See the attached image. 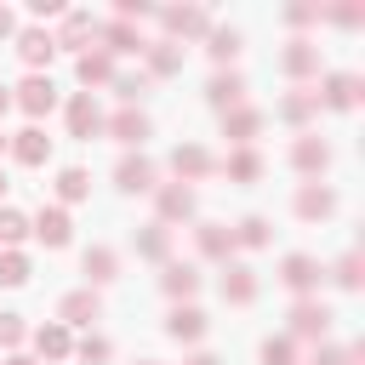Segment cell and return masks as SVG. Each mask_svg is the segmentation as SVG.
Listing matches in <instances>:
<instances>
[{"label":"cell","instance_id":"4","mask_svg":"<svg viewBox=\"0 0 365 365\" xmlns=\"http://www.w3.org/2000/svg\"><path fill=\"white\" fill-rule=\"evenodd\" d=\"M154 205H160V222L171 228V222L194 217V188H188V182H160V188H154Z\"/></svg>","mask_w":365,"mask_h":365},{"label":"cell","instance_id":"14","mask_svg":"<svg viewBox=\"0 0 365 365\" xmlns=\"http://www.w3.org/2000/svg\"><path fill=\"white\" fill-rule=\"evenodd\" d=\"M160 291H165L171 302H188V297L200 291V268H194V262H165V268H160Z\"/></svg>","mask_w":365,"mask_h":365},{"label":"cell","instance_id":"53","mask_svg":"<svg viewBox=\"0 0 365 365\" xmlns=\"http://www.w3.org/2000/svg\"><path fill=\"white\" fill-rule=\"evenodd\" d=\"M0 148H6V137H0Z\"/></svg>","mask_w":365,"mask_h":365},{"label":"cell","instance_id":"10","mask_svg":"<svg viewBox=\"0 0 365 365\" xmlns=\"http://www.w3.org/2000/svg\"><path fill=\"white\" fill-rule=\"evenodd\" d=\"M29 234H34V240H46V245L57 251V245H68L74 222H68V211H63V205H40V217L29 222Z\"/></svg>","mask_w":365,"mask_h":365},{"label":"cell","instance_id":"12","mask_svg":"<svg viewBox=\"0 0 365 365\" xmlns=\"http://www.w3.org/2000/svg\"><path fill=\"white\" fill-rule=\"evenodd\" d=\"M103 131V114H97V103H91V91H80V97H68V137H80V143H91Z\"/></svg>","mask_w":365,"mask_h":365},{"label":"cell","instance_id":"43","mask_svg":"<svg viewBox=\"0 0 365 365\" xmlns=\"http://www.w3.org/2000/svg\"><path fill=\"white\" fill-rule=\"evenodd\" d=\"M325 17H331V23H342V29H359V23H365V6H331Z\"/></svg>","mask_w":365,"mask_h":365},{"label":"cell","instance_id":"24","mask_svg":"<svg viewBox=\"0 0 365 365\" xmlns=\"http://www.w3.org/2000/svg\"><path fill=\"white\" fill-rule=\"evenodd\" d=\"M222 297H228L234 308L257 302V274H251L245 262H228V268H222Z\"/></svg>","mask_w":365,"mask_h":365},{"label":"cell","instance_id":"13","mask_svg":"<svg viewBox=\"0 0 365 365\" xmlns=\"http://www.w3.org/2000/svg\"><path fill=\"white\" fill-rule=\"evenodd\" d=\"M103 131H108L114 143H125V148H143V137H148V114H143V108H120L114 120H103Z\"/></svg>","mask_w":365,"mask_h":365},{"label":"cell","instance_id":"40","mask_svg":"<svg viewBox=\"0 0 365 365\" xmlns=\"http://www.w3.org/2000/svg\"><path fill=\"white\" fill-rule=\"evenodd\" d=\"M308 365H359V348H325V342H319Z\"/></svg>","mask_w":365,"mask_h":365},{"label":"cell","instance_id":"25","mask_svg":"<svg viewBox=\"0 0 365 365\" xmlns=\"http://www.w3.org/2000/svg\"><path fill=\"white\" fill-rule=\"evenodd\" d=\"M57 46H68V51H80L86 40H97V17L91 11H63V34H51Z\"/></svg>","mask_w":365,"mask_h":365},{"label":"cell","instance_id":"21","mask_svg":"<svg viewBox=\"0 0 365 365\" xmlns=\"http://www.w3.org/2000/svg\"><path fill=\"white\" fill-rule=\"evenodd\" d=\"M143 57H148V74H154V80L182 74V46H171V40H148V46H143Z\"/></svg>","mask_w":365,"mask_h":365},{"label":"cell","instance_id":"31","mask_svg":"<svg viewBox=\"0 0 365 365\" xmlns=\"http://www.w3.org/2000/svg\"><path fill=\"white\" fill-rule=\"evenodd\" d=\"M137 251H143L148 262H165V257H171V228H165V222H148V228L137 234Z\"/></svg>","mask_w":365,"mask_h":365},{"label":"cell","instance_id":"50","mask_svg":"<svg viewBox=\"0 0 365 365\" xmlns=\"http://www.w3.org/2000/svg\"><path fill=\"white\" fill-rule=\"evenodd\" d=\"M6 108H11V91H6V86H0V114H6Z\"/></svg>","mask_w":365,"mask_h":365},{"label":"cell","instance_id":"20","mask_svg":"<svg viewBox=\"0 0 365 365\" xmlns=\"http://www.w3.org/2000/svg\"><path fill=\"white\" fill-rule=\"evenodd\" d=\"M165 336H177V342H200V336H205V314H200L194 302H177V308L165 314Z\"/></svg>","mask_w":365,"mask_h":365},{"label":"cell","instance_id":"47","mask_svg":"<svg viewBox=\"0 0 365 365\" xmlns=\"http://www.w3.org/2000/svg\"><path fill=\"white\" fill-rule=\"evenodd\" d=\"M6 34H17V17H11V11L0 6V40H6Z\"/></svg>","mask_w":365,"mask_h":365},{"label":"cell","instance_id":"18","mask_svg":"<svg viewBox=\"0 0 365 365\" xmlns=\"http://www.w3.org/2000/svg\"><path fill=\"white\" fill-rule=\"evenodd\" d=\"M171 171H177V182H200V177L211 171V154H205L200 143H177V148H171Z\"/></svg>","mask_w":365,"mask_h":365},{"label":"cell","instance_id":"26","mask_svg":"<svg viewBox=\"0 0 365 365\" xmlns=\"http://www.w3.org/2000/svg\"><path fill=\"white\" fill-rule=\"evenodd\" d=\"M314 114H319V97H314L308 86H297V91H285V97H279V120H291V125H308Z\"/></svg>","mask_w":365,"mask_h":365},{"label":"cell","instance_id":"22","mask_svg":"<svg viewBox=\"0 0 365 365\" xmlns=\"http://www.w3.org/2000/svg\"><path fill=\"white\" fill-rule=\"evenodd\" d=\"M205 103H211V108H222V114H228V108H240V103H245V80H240L234 68H228V74H211Z\"/></svg>","mask_w":365,"mask_h":365},{"label":"cell","instance_id":"27","mask_svg":"<svg viewBox=\"0 0 365 365\" xmlns=\"http://www.w3.org/2000/svg\"><path fill=\"white\" fill-rule=\"evenodd\" d=\"M34 354H40V359H68V354H74L68 325H57V319H51V325H40V331H34Z\"/></svg>","mask_w":365,"mask_h":365},{"label":"cell","instance_id":"3","mask_svg":"<svg viewBox=\"0 0 365 365\" xmlns=\"http://www.w3.org/2000/svg\"><path fill=\"white\" fill-rule=\"evenodd\" d=\"M160 23H165V40H171V46L188 40V34H205V29H211V17H205L200 6H165Z\"/></svg>","mask_w":365,"mask_h":365},{"label":"cell","instance_id":"51","mask_svg":"<svg viewBox=\"0 0 365 365\" xmlns=\"http://www.w3.org/2000/svg\"><path fill=\"white\" fill-rule=\"evenodd\" d=\"M0 194H6V177H0Z\"/></svg>","mask_w":365,"mask_h":365},{"label":"cell","instance_id":"2","mask_svg":"<svg viewBox=\"0 0 365 365\" xmlns=\"http://www.w3.org/2000/svg\"><path fill=\"white\" fill-rule=\"evenodd\" d=\"M331 308L325 302H297L291 308V336H302V342H325V331H331Z\"/></svg>","mask_w":365,"mask_h":365},{"label":"cell","instance_id":"1","mask_svg":"<svg viewBox=\"0 0 365 365\" xmlns=\"http://www.w3.org/2000/svg\"><path fill=\"white\" fill-rule=\"evenodd\" d=\"M29 120H40V114H51L57 108V86H51V74H29L23 86H17V97H11Z\"/></svg>","mask_w":365,"mask_h":365},{"label":"cell","instance_id":"52","mask_svg":"<svg viewBox=\"0 0 365 365\" xmlns=\"http://www.w3.org/2000/svg\"><path fill=\"white\" fill-rule=\"evenodd\" d=\"M137 365H154V359H137Z\"/></svg>","mask_w":365,"mask_h":365},{"label":"cell","instance_id":"46","mask_svg":"<svg viewBox=\"0 0 365 365\" xmlns=\"http://www.w3.org/2000/svg\"><path fill=\"white\" fill-rule=\"evenodd\" d=\"M34 17H63V0H29Z\"/></svg>","mask_w":365,"mask_h":365},{"label":"cell","instance_id":"19","mask_svg":"<svg viewBox=\"0 0 365 365\" xmlns=\"http://www.w3.org/2000/svg\"><path fill=\"white\" fill-rule=\"evenodd\" d=\"M103 314V302H97V291L86 285V291H68L63 297V308H57V325H91Z\"/></svg>","mask_w":365,"mask_h":365},{"label":"cell","instance_id":"7","mask_svg":"<svg viewBox=\"0 0 365 365\" xmlns=\"http://www.w3.org/2000/svg\"><path fill=\"white\" fill-rule=\"evenodd\" d=\"M257 131H262V108H245V103H240V108H228V114H222V137H228L234 148H251V143H257Z\"/></svg>","mask_w":365,"mask_h":365},{"label":"cell","instance_id":"39","mask_svg":"<svg viewBox=\"0 0 365 365\" xmlns=\"http://www.w3.org/2000/svg\"><path fill=\"white\" fill-rule=\"evenodd\" d=\"M262 365H297V342H291V336L262 342Z\"/></svg>","mask_w":365,"mask_h":365},{"label":"cell","instance_id":"45","mask_svg":"<svg viewBox=\"0 0 365 365\" xmlns=\"http://www.w3.org/2000/svg\"><path fill=\"white\" fill-rule=\"evenodd\" d=\"M314 17H319V6H285V23H297V29L314 23Z\"/></svg>","mask_w":365,"mask_h":365},{"label":"cell","instance_id":"23","mask_svg":"<svg viewBox=\"0 0 365 365\" xmlns=\"http://www.w3.org/2000/svg\"><path fill=\"white\" fill-rule=\"evenodd\" d=\"M114 182H120L125 194H148V188H154V165H148L143 154H125V160L114 165Z\"/></svg>","mask_w":365,"mask_h":365},{"label":"cell","instance_id":"48","mask_svg":"<svg viewBox=\"0 0 365 365\" xmlns=\"http://www.w3.org/2000/svg\"><path fill=\"white\" fill-rule=\"evenodd\" d=\"M188 365H222L217 354H188Z\"/></svg>","mask_w":365,"mask_h":365},{"label":"cell","instance_id":"16","mask_svg":"<svg viewBox=\"0 0 365 365\" xmlns=\"http://www.w3.org/2000/svg\"><path fill=\"white\" fill-rule=\"evenodd\" d=\"M314 97H319V108H354L359 103V74H325V86Z\"/></svg>","mask_w":365,"mask_h":365},{"label":"cell","instance_id":"34","mask_svg":"<svg viewBox=\"0 0 365 365\" xmlns=\"http://www.w3.org/2000/svg\"><path fill=\"white\" fill-rule=\"evenodd\" d=\"M205 51H211V63H234L240 57V34L234 29H205Z\"/></svg>","mask_w":365,"mask_h":365},{"label":"cell","instance_id":"38","mask_svg":"<svg viewBox=\"0 0 365 365\" xmlns=\"http://www.w3.org/2000/svg\"><path fill=\"white\" fill-rule=\"evenodd\" d=\"M359 279H365V257L348 251V257L336 262V285H342V291H359Z\"/></svg>","mask_w":365,"mask_h":365},{"label":"cell","instance_id":"9","mask_svg":"<svg viewBox=\"0 0 365 365\" xmlns=\"http://www.w3.org/2000/svg\"><path fill=\"white\" fill-rule=\"evenodd\" d=\"M291 205H297V217H302V222H325V217L336 211V194H331L325 182H302Z\"/></svg>","mask_w":365,"mask_h":365},{"label":"cell","instance_id":"37","mask_svg":"<svg viewBox=\"0 0 365 365\" xmlns=\"http://www.w3.org/2000/svg\"><path fill=\"white\" fill-rule=\"evenodd\" d=\"M0 285H29V257L23 251H0Z\"/></svg>","mask_w":365,"mask_h":365},{"label":"cell","instance_id":"30","mask_svg":"<svg viewBox=\"0 0 365 365\" xmlns=\"http://www.w3.org/2000/svg\"><path fill=\"white\" fill-rule=\"evenodd\" d=\"M86 194H91V177H86L80 165H63V171H57V200H63V205H80Z\"/></svg>","mask_w":365,"mask_h":365},{"label":"cell","instance_id":"28","mask_svg":"<svg viewBox=\"0 0 365 365\" xmlns=\"http://www.w3.org/2000/svg\"><path fill=\"white\" fill-rule=\"evenodd\" d=\"M17 51H23V63H29V68H40V63H51L57 40H51L46 29H23V34H17Z\"/></svg>","mask_w":365,"mask_h":365},{"label":"cell","instance_id":"11","mask_svg":"<svg viewBox=\"0 0 365 365\" xmlns=\"http://www.w3.org/2000/svg\"><path fill=\"white\" fill-rule=\"evenodd\" d=\"M194 245H200V257H211V262H228V257L240 251L228 222H200V228H194Z\"/></svg>","mask_w":365,"mask_h":365},{"label":"cell","instance_id":"17","mask_svg":"<svg viewBox=\"0 0 365 365\" xmlns=\"http://www.w3.org/2000/svg\"><path fill=\"white\" fill-rule=\"evenodd\" d=\"M46 154H51V137H46L40 125H23V131L11 137V160H17V165H46Z\"/></svg>","mask_w":365,"mask_h":365},{"label":"cell","instance_id":"36","mask_svg":"<svg viewBox=\"0 0 365 365\" xmlns=\"http://www.w3.org/2000/svg\"><path fill=\"white\" fill-rule=\"evenodd\" d=\"M29 234V217L23 211H11V205H0V245L6 251H17V240Z\"/></svg>","mask_w":365,"mask_h":365},{"label":"cell","instance_id":"6","mask_svg":"<svg viewBox=\"0 0 365 365\" xmlns=\"http://www.w3.org/2000/svg\"><path fill=\"white\" fill-rule=\"evenodd\" d=\"M97 40H103L108 57H143V46H148L131 23H97Z\"/></svg>","mask_w":365,"mask_h":365},{"label":"cell","instance_id":"32","mask_svg":"<svg viewBox=\"0 0 365 365\" xmlns=\"http://www.w3.org/2000/svg\"><path fill=\"white\" fill-rule=\"evenodd\" d=\"M114 274H120V257H114L108 245H91V251H86V279H91V285H108Z\"/></svg>","mask_w":365,"mask_h":365},{"label":"cell","instance_id":"29","mask_svg":"<svg viewBox=\"0 0 365 365\" xmlns=\"http://www.w3.org/2000/svg\"><path fill=\"white\" fill-rule=\"evenodd\" d=\"M74 74H80V86H108V80H114V57H108V51H80Z\"/></svg>","mask_w":365,"mask_h":365},{"label":"cell","instance_id":"44","mask_svg":"<svg viewBox=\"0 0 365 365\" xmlns=\"http://www.w3.org/2000/svg\"><path fill=\"white\" fill-rule=\"evenodd\" d=\"M114 11H120L114 23H137V17H148V0H120Z\"/></svg>","mask_w":365,"mask_h":365},{"label":"cell","instance_id":"35","mask_svg":"<svg viewBox=\"0 0 365 365\" xmlns=\"http://www.w3.org/2000/svg\"><path fill=\"white\" fill-rule=\"evenodd\" d=\"M274 240V228H268V217H245L240 228H234V245H245V251H262Z\"/></svg>","mask_w":365,"mask_h":365},{"label":"cell","instance_id":"8","mask_svg":"<svg viewBox=\"0 0 365 365\" xmlns=\"http://www.w3.org/2000/svg\"><path fill=\"white\" fill-rule=\"evenodd\" d=\"M325 165H331V148H325L314 131H302V137L291 143V171H302V177H319Z\"/></svg>","mask_w":365,"mask_h":365},{"label":"cell","instance_id":"42","mask_svg":"<svg viewBox=\"0 0 365 365\" xmlns=\"http://www.w3.org/2000/svg\"><path fill=\"white\" fill-rule=\"evenodd\" d=\"M17 342H23V319H17V314H0V348L17 354Z\"/></svg>","mask_w":365,"mask_h":365},{"label":"cell","instance_id":"15","mask_svg":"<svg viewBox=\"0 0 365 365\" xmlns=\"http://www.w3.org/2000/svg\"><path fill=\"white\" fill-rule=\"evenodd\" d=\"M279 68H285L291 80H308V74H319V46H314V40H291V46L279 51Z\"/></svg>","mask_w":365,"mask_h":365},{"label":"cell","instance_id":"49","mask_svg":"<svg viewBox=\"0 0 365 365\" xmlns=\"http://www.w3.org/2000/svg\"><path fill=\"white\" fill-rule=\"evenodd\" d=\"M0 365H40V359H29V354H6Z\"/></svg>","mask_w":365,"mask_h":365},{"label":"cell","instance_id":"41","mask_svg":"<svg viewBox=\"0 0 365 365\" xmlns=\"http://www.w3.org/2000/svg\"><path fill=\"white\" fill-rule=\"evenodd\" d=\"M74 354H80L86 365H103V359H108V336H80V348H74Z\"/></svg>","mask_w":365,"mask_h":365},{"label":"cell","instance_id":"33","mask_svg":"<svg viewBox=\"0 0 365 365\" xmlns=\"http://www.w3.org/2000/svg\"><path fill=\"white\" fill-rule=\"evenodd\" d=\"M262 177V154L257 148H234L228 154V182H257Z\"/></svg>","mask_w":365,"mask_h":365},{"label":"cell","instance_id":"5","mask_svg":"<svg viewBox=\"0 0 365 365\" xmlns=\"http://www.w3.org/2000/svg\"><path fill=\"white\" fill-rule=\"evenodd\" d=\"M279 279H285V291H297V297L308 302V291L319 285V262H314L308 251H291V257L279 262Z\"/></svg>","mask_w":365,"mask_h":365}]
</instances>
